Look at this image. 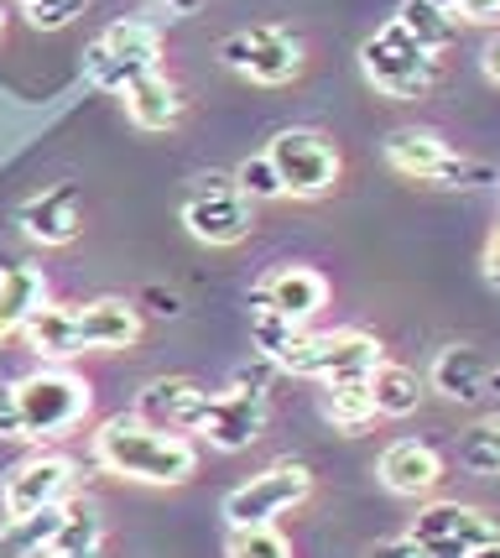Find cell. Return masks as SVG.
<instances>
[{
  "mask_svg": "<svg viewBox=\"0 0 500 558\" xmlns=\"http://www.w3.org/2000/svg\"><path fill=\"white\" fill-rule=\"evenodd\" d=\"M125 116H131V125H142V131H172V125L183 121V89L162 69L146 73V78H136L125 89Z\"/></svg>",
  "mask_w": 500,
  "mask_h": 558,
  "instance_id": "22",
  "label": "cell"
},
{
  "mask_svg": "<svg viewBox=\"0 0 500 558\" xmlns=\"http://www.w3.org/2000/svg\"><path fill=\"white\" fill-rule=\"evenodd\" d=\"M251 303H256V314H277L286 324H308L329 303V282L313 267H277L271 277L256 282Z\"/></svg>",
  "mask_w": 500,
  "mask_h": 558,
  "instance_id": "13",
  "label": "cell"
},
{
  "mask_svg": "<svg viewBox=\"0 0 500 558\" xmlns=\"http://www.w3.org/2000/svg\"><path fill=\"white\" fill-rule=\"evenodd\" d=\"M376 475H381V486L391 490V496L417 501V496H432V490H438V481H443V460H438V449H432V444L397 438V444L381 454Z\"/></svg>",
  "mask_w": 500,
  "mask_h": 558,
  "instance_id": "17",
  "label": "cell"
},
{
  "mask_svg": "<svg viewBox=\"0 0 500 558\" xmlns=\"http://www.w3.org/2000/svg\"><path fill=\"white\" fill-rule=\"evenodd\" d=\"M485 78H490V84H500V43L485 52Z\"/></svg>",
  "mask_w": 500,
  "mask_h": 558,
  "instance_id": "36",
  "label": "cell"
},
{
  "mask_svg": "<svg viewBox=\"0 0 500 558\" xmlns=\"http://www.w3.org/2000/svg\"><path fill=\"white\" fill-rule=\"evenodd\" d=\"M26 16H32L37 32H58V26H69L73 16H84V0H32Z\"/></svg>",
  "mask_w": 500,
  "mask_h": 558,
  "instance_id": "31",
  "label": "cell"
},
{
  "mask_svg": "<svg viewBox=\"0 0 500 558\" xmlns=\"http://www.w3.org/2000/svg\"><path fill=\"white\" fill-rule=\"evenodd\" d=\"M370 558H423V554H417V543H412V537H386V543L370 548Z\"/></svg>",
  "mask_w": 500,
  "mask_h": 558,
  "instance_id": "34",
  "label": "cell"
},
{
  "mask_svg": "<svg viewBox=\"0 0 500 558\" xmlns=\"http://www.w3.org/2000/svg\"><path fill=\"white\" fill-rule=\"evenodd\" d=\"M162 69V32L151 22H115L95 37V48L84 52V73L89 84L110 89V95H125L136 78Z\"/></svg>",
  "mask_w": 500,
  "mask_h": 558,
  "instance_id": "4",
  "label": "cell"
},
{
  "mask_svg": "<svg viewBox=\"0 0 500 558\" xmlns=\"http://www.w3.org/2000/svg\"><path fill=\"white\" fill-rule=\"evenodd\" d=\"M359 73L391 99H423L438 78V58L417 48L397 22H386L376 37L359 43Z\"/></svg>",
  "mask_w": 500,
  "mask_h": 558,
  "instance_id": "5",
  "label": "cell"
},
{
  "mask_svg": "<svg viewBox=\"0 0 500 558\" xmlns=\"http://www.w3.org/2000/svg\"><path fill=\"white\" fill-rule=\"evenodd\" d=\"M496 381H500V376H496Z\"/></svg>",
  "mask_w": 500,
  "mask_h": 558,
  "instance_id": "41",
  "label": "cell"
},
{
  "mask_svg": "<svg viewBox=\"0 0 500 558\" xmlns=\"http://www.w3.org/2000/svg\"><path fill=\"white\" fill-rule=\"evenodd\" d=\"M365 387H370L376 417H412L417 413V402H423V376H417L412 365L381 361L370 376H365Z\"/></svg>",
  "mask_w": 500,
  "mask_h": 558,
  "instance_id": "24",
  "label": "cell"
},
{
  "mask_svg": "<svg viewBox=\"0 0 500 558\" xmlns=\"http://www.w3.org/2000/svg\"><path fill=\"white\" fill-rule=\"evenodd\" d=\"M459 464L475 475H500V417H485L459 434Z\"/></svg>",
  "mask_w": 500,
  "mask_h": 558,
  "instance_id": "28",
  "label": "cell"
},
{
  "mask_svg": "<svg viewBox=\"0 0 500 558\" xmlns=\"http://www.w3.org/2000/svg\"><path fill=\"white\" fill-rule=\"evenodd\" d=\"M428 387L438 397H449V402H479L485 387H490V365L479 350L469 344H449V350H438V361L428 371Z\"/></svg>",
  "mask_w": 500,
  "mask_h": 558,
  "instance_id": "20",
  "label": "cell"
},
{
  "mask_svg": "<svg viewBox=\"0 0 500 558\" xmlns=\"http://www.w3.org/2000/svg\"><path fill=\"white\" fill-rule=\"evenodd\" d=\"M412 543H459V548H485L496 543V522L479 507H464V501H428V507L412 517Z\"/></svg>",
  "mask_w": 500,
  "mask_h": 558,
  "instance_id": "16",
  "label": "cell"
},
{
  "mask_svg": "<svg viewBox=\"0 0 500 558\" xmlns=\"http://www.w3.org/2000/svg\"><path fill=\"white\" fill-rule=\"evenodd\" d=\"M485 277L500 288V225L490 230V245H485Z\"/></svg>",
  "mask_w": 500,
  "mask_h": 558,
  "instance_id": "35",
  "label": "cell"
},
{
  "mask_svg": "<svg viewBox=\"0 0 500 558\" xmlns=\"http://www.w3.org/2000/svg\"><path fill=\"white\" fill-rule=\"evenodd\" d=\"M230 558H292V543L277 533V522H266V527H230Z\"/></svg>",
  "mask_w": 500,
  "mask_h": 558,
  "instance_id": "30",
  "label": "cell"
},
{
  "mask_svg": "<svg viewBox=\"0 0 500 558\" xmlns=\"http://www.w3.org/2000/svg\"><path fill=\"white\" fill-rule=\"evenodd\" d=\"M381 361H386L381 340L365 335V329H329V335H308V329H303L277 371L313 376V381L329 387V381H365Z\"/></svg>",
  "mask_w": 500,
  "mask_h": 558,
  "instance_id": "3",
  "label": "cell"
},
{
  "mask_svg": "<svg viewBox=\"0 0 500 558\" xmlns=\"http://www.w3.org/2000/svg\"><path fill=\"white\" fill-rule=\"evenodd\" d=\"M397 26H402V32H406V37H412V43H417L423 52H432V58L449 48L453 32H459L449 11H438L432 0H402V11H397Z\"/></svg>",
  "mask_w": 500,
  "mask_h": 558,
  "instance_id": "26",
  "label": "cell"
},
{
  "mask_svg": "<svg viewBox=\"0 0 500 558\" xmlns=\"http://www.w3.org/2000/svg\"><path fill=\"white\" fill-rule=\"evenodd\" d=\"M58 522H63V507L32 511V517H5L0 522V558H42Z\"/></svg>",
  "mask_w": 500,
  "mask_h": 558,
  "instance_id": "25",
  "label": "cell"
},
{
  "mask_svg": "<svg viewBox=\"0 0 500 558\" xmlns=\"http://www.w3.org/2000/svg\"><path fill=\"white\" fill-rule=\"evenodd\" d=\"M22 5H32V0H22Z\"/></svg>",
  "mask_w": 500,
  "mask_h": 558,
  "instance_id": "40",
  "label": "cell"
},
{
  "mask_svg": "<svg viewBox=\"0 0 500 558\" xmlns=\"http://www.w3.org/2000/svg\"><path fill=\"white\" fill-rule=\"evenodd\" d=\"M0 32H5V16H0Z\"/></svg>",
  "mask_w": 500,
  "mask_h": 558,
  "instance_id": "38",
  "label": "cell"
},
{
  "mask_svg": "<svg viewBox=\"0 0 500 558\" xmlns=\"http://www.w3.org/2000/svg\"><path fill=\"white\" fill-rule=\"evenodd\" d=\"M78 324V350H125L142 335V318L125 298H95V303H73Z\"/></svg>",
  "mask_w": 500,
  "mask_h": 558,
  "instance_id": "18",
  "label": "cell"
},
{
  "mask_svg": "<svg viewBox=\"0 0 500 558\" xmlns=\"http://www.w3.org/2000/svg\"><path fill=\"white\" fill-rule=\"evenodd\" d=\"M78 486L73 475V460L69 454H52V449H37L32 460H22L5 486H0V507L5 517H32V511H48V507H63Z\"/></svg>",
  "mask_w": 500,
  "mask_h": 558,
  "instance_id": "10",
  "label": "cell"
},
{
  "mask_svg": "<svg viewBox=\"0 0 500 558\" xmlns=\"http://www.w3.org/2000/svg\"><path fill=\"white\" fill-rule=\"evenodd\" d=\"M95 460L120 475V481H142V486H183L198 470V444L188 434H167L151 428L136 413H115L99 423Z\"/></svg>",
  "mask_w": 500,
  "mask_h": 558,
  "instance_id": "1",
  "label": "cell"
},
{
  "mask_svg": "<svg viewBox=\"0 0 500 558\" xmlns=\"http://www.w3.org/2000/svg\"><path fill=\"white\" fill-rule=\"evenodd\" d=\"M313 490V475L303 464H266L261 475H251L245 486H235L224 496V517H230V527H266V522H277L286 517L292 507H303Z\"/></svg>",
  "mask_w": 500,
  "mask_h": 558,
  "instance_id": "7",
  "label": "cell"
},
{
  "mask_svg": "<svg viewBox=\"0 0 500 558\" xmlns=\"http://www.w3.org/2000/svg\"><path fill=\"white\" fill-rule=\"evenodd\" d=\"M432 5L464 22H500V0H432Z\"/></svg>",
  "mask_w": 500,
  "mask_h": 558,
  "instance_id": "32",
  "label": "cell"
},
{
  "mask_svg": "<svg viewBox=\"0 0 500 558\" xmlns=\"http://www.w3.org/2000/svg\"><path fill=\"white\" fill-rule=\"evenodd\" d=\"M42 558H105V511L95 501H84V496H69L63 522H58Z\"/></svg>",
  "mask_w": 500,
  "mask_h": 558,
  "instance_id": "21",
  "label": "cell"
},
{
  "mask_svg": "<svg viewBox=\"0 0 500 558\" xmlns=\"http://www.w3.org/2000/svg\"><path fill=\"white\" fill-rule=\"evenodd\" d=\"M42 303H48V277H42V267H26V262L0 267V344L16 340Z\"/></svg>",
  "mask_w": 500,
  "mask_h": 558,
  "instance_id": "19",
  "label": "cell"
},
{
  "mask_svg": "<svg viewBox=\"0 0 500 558\" xmlns=\"http://www.w3.org/2000/svg\"><path fill=\"white\" fill-rule=\"evenodd\" d=\"M22 340L42 355L48 365H69L73 355H84L78 350V324H73V303H42L37 314H32V324L22 329Z\"/></svg>",
  "mask_w": 500,
  "mask_h": 558,
  "instance_id": "23",
  "label": "cell"
},
{
  "mask_svg": "<svg viewBox=\"0 0 500 558\" xmlns=\"http://www.w3.org/2000/svg\"><path fill=\"white\" fill-rule=\"evenodd\" d=\"M16 397H22V438L32 444L69 438L95 408V387L73 376L69 365H37L32 376L16 381Z\"/></svg>",
  "mask_w": 500,
  "mask_h": 558,
  "instance_id": "2",
  "label": "cell"
},
{
  "mask_svg": "<svg viewBox=\"0 0 500 558\" xmlns=\"http://www.w3.org/2000/svg\"><path fill=\"white\" fill-rule=\"evenodd\" d=\"M209 189H198V194L183 204V225H188L193 241L204 245H240L251 235V198H240L235 189H224V178H204Z\"/></svg>",
  "mask_w": 500,
  "mask_h": 558,
  "instance_id": "11",
  "label": "cell"
},
{
  "mask_svg": "<svg viewBox=\"0 0 500 558\" xmlns=\"http://www.w3.org/2000/svg\"><path fill=\"white\" fill-rule=\"evenodd\" d=\"M219 63L256 84H286L303 69V43L286 26H251V32H235L219 43Z\"/></svg>",
  "mask_w": 500,
  "mask_h": 558,
  "instance_id": "9",
  "label": "cell"
},
{
  "mask_svg": "<svg viewBox=\"0 0 500 558\" xmlns=\"http://www.w3.org/2000/svg\"><path fill=\"white\" fill-rule=\"evenodd\" d=\"M266 428V391H219L209 397V408H204V423H198V438H209L215 449L224 454H240V449H251Z\"/></svg>",
  "mask_w": 500,
  "mask_h": 558,
  "instance_id": "12",
  "label": "cell"
},
{
  "mask_svg": "<svg viewBox=\"0 0 500 558\" xmlns=\"http://www.w3.org/2000/svg\"><path fill=\"white\" fill-rule=\"evenodd\" d=\"M16 225H22L26 241H37V245H73L78 230H84L78 189H73V183H58V189L32 194L22 209H16Z\"/></svg>",
  "mask_w": 500,
  "mask_h": 558,
  "instance_id": "15",
  "label": "cell"
},
{
  "mask_svg": "<svg viewBox=\"0 0 500 558\" xmlns=\"http://www.w3.org/2000/svg\"><path fill=\"white\" fill-rule=\"evenodd\" d=\"M469 558H500V537H496V543H485V548H475Z\"/></svg>",
  "mask_w": 500,
  "mask_h": 558,
  "instance_id": "37",
  "label": "cell"
},
{
  "mask_svg": "<svg viewBox=\"0 0 500 558\" xmlns=\"http://www.w3.org/2000/svg\"><path fill=\"white\" fill-rule=\"evenodd\" d=\"M0 438H22V397H16V381H0Z\"/></svg>",
  "mask_w": 500,
  "mask_h": 558,
  "instance_id": "33",
  "label": "cell"
},
{
  "mask_svg": "<svg viewBox=\"0 0 500 558\" xmlns=\"http://www.w3.org/2000/svg\"><path fill=\"white\" fill-rule=\"evenodd\" d=\"M324 417L344 434H359L365 423H376V402H370V387L365 381H329L324 391Z\"/></svg>",
  "mask_w": 500,
  "mask_h": 558,
  "instance_id": "27",
  "label": "cell"
},
{
  "mask_svg": "<svg viewBox=\"0 0 500 558\" xmlns=\"http://www.w3.org/2000/svg\"><path fill=\"white\" fill-rule=\"evenodd\" d=\"M496 189H500V172H496Z\"/></svg>",
  "mask_w": 500,
  "mask_h": 558,
  "instance_id": "39",
  "label": "cell"
},
{
  "mask_svg": "<svg viewBox=\"0 0 500 558\" xmlns=\"http://www.w3.org/2000/svg\"><path fill=\"white\" fill-rule=\"evenodd\" d=\"M235 194L251 198V204H271V198H286V189H282V178H277V168L266 162V151H261V157H245V162H240Z\"/></svg>",
  "mask_w": 500,
  "mask_h": 558,
  "instance_id": "29",
  "label": "cell"
},
{
  "mask_svg": "<svg viewBox=\"0 0 500 558\" xmlns=\"http://www.w3.org/2000/svg\"><path fill=\"white\" fill-rule=\"evenodd\" d=\"M204 408H209V391L193 387V381H183V376L146 381L142 397H136V417L151 423V428H167V434H198Z\"/></svg>",
  "mask_w": 500,
  "mask_h": 558,
  "instance_id": "14",
  "label": "cell"
},
{
  "mask_svg": "<svg viewBox=\"0 0 500 558\" xmlns=\"http://www.w3.org/2000/svg\"><path fill=\"white\" fill-rule=\"evenodd\" d=\"M266 162L277 168L292 198H324L339 183V151L318 131H282L266 146Z\"/></svg>",
  "mask_w": 500,
  "mask_h": 558,
  "instance_id": "8",
  "label": "cell"
},
{
  "mask_svg": "<svg viewBox=\"0 0 500 558\" xmlns=\"http://www.w3.org/2000/svg\"><path fill=\"white\" fill-rule=\"evenodd\" d=\"M386 162L412 178V183H438V189H475V183H496L490 168H475L464 157H453V146L438 131H391L386 136Z\"/></svg>",
  "mask_w": 500,
  "mask_h": 558,
  "instance_id": "6",
  "label": "cell"
}]
</instances>
